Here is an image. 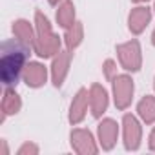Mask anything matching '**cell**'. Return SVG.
I'll list each match as a JSON object with an SVG mask.
<instances>
[{"instance_id": "cell-4", "label": "cell", "mask_w": 155, "mask_h": 155, "mask_svg": "<svg viewBox=\"0 0 155 155\" xmlns=\"http://www.w3.org/2000/svg\"><path fill=\"white\" fill-rule=\"evenodd\" d=\"M115 53H117V62L122 71H128L133 75L142 69V46L139 38H130L126 42L117 44Z\"/></svg>"}, {"instance_id": "cell-2", "label": "cell", "mask_w": 155, "mask_h": 155, "mask_svg": "<svg viewBox=\"0 0 155 155\" xmlns=\"http://www.w3.org/2000/svg\"><path fill=\"white\" fill-rule=\"evenodd\" d=\"M33 22H35V46H33V53L40 60H46V58L51 60L58 51L64 49V40L53 29V24H51L49 17L42 9H35Z\"/></svg>"}, {"instance_id": "cell-18", "label": "cell", "mask_w": 155, "mask_h": 155, "mask_svg": "<svg viewBox=\"0 0 155 155\" xmlns=\"http://www.w3.org/2000/svg\"><path fill=\"white\" fill-rule=\"evenodd\" d=\"M119 62L115 60V58H106L104 62H102V75H104V79L108 81V82H111L115 77L119 75Z\"/></svg>"}, {"instance_id": "cell-15", "label": "cell", "mask_w": 155, "mask_h": 155, "mask_svg": "<svg viewBox=\"0 0 155 155\" xmlns=\"http://www.w3.org/2000/svg\"><path fill=\"white\" fill-rule=\"evenodd\" d=\"M55 22L60 29H68L77 22V9L73 0H62L55 8Z\"/></svg>"}, {"instance_id": "cell-6", "label": "cell", "mask_w": 155, "mask_h": 155, "mask_svg": "<svg viewBox=\"0 0 155 155\" xmlns=\"http://www.w3.org/2000/svg\"><path fill=\"white\" fill-rule=\"evenodd\" d=\"M69 146L77 155H97L101 151L97 135L88 128L73 126L69 131Z\"/></svg>"}, {"instance_id": "cell-7", "label": "cell", "mask_w": 155, "mask_h": 155, "mask_svg": "<svg viewBox=\"0 0 155 155\" xmlns=\"http://www.w3.org/2000/svg\"><path fill=\"white\" fill-rule=\"evenodd\" d=\"M71 62H73V51L69 49H62L58 51L53 58H51V64H49V82L53 84V88H62L68 75L71 71Z\"/></svg>"}, {"instance_id": "cell-12", "label": "cell", "mask_w": 155, "mask_h": 155, "mask_svg": "<svg viewBox=\"0 0 155 155\" xmlns=\"http://www.w3.org/2000/svg\"><path fill=\"white\" fill-rule=\"evenodd\" d=\"M90 113L93 119H102L110 108L111 102V91H108L106 86H102L101 82H93L90 88Z\"/></svg>"}, {"instance_id": "cell-20", "label": "cell", "mask_w": 155, "mask_h": 155, "mask_svg": "<svg viewBox=\"0 0 155 155\" xmlns=\"http://www.w3.org/2000/svg\"><path fill=\"white\" fill-rule=\"evenodd\" d=\"M148 150L155 153V124L151 126V130H150V135H148Z\"/></svg>"}, {"instance_id": "cell-23", "label": "cell", "mask_w": 155, "mask_h": 155, "mask_svg": "<svg viewBox=\"0 0 155 155\" xmlns=\"http://www.w3.org/2000/svg\"><path fill=\"white\" fill-rule=\"evenodd\" d=\"M150 42H151V46L155 48V28H153V31H151V37H150Z\"/></svg>"}, {"instance_id": "cell-25", "label": "cell", "mask_w": 155, "mask_h": 155, "mask_svg": "<svg viewBox=\"0 0 155 155\" xmlns=\"http://www.w3.org/2000/svg\"><path fill=\"white\" fill-rule=\"evenodd\" d=\"M151 9H153V15H155V0H153V6H151Z\"/></svg>"}, {"instance_id": "cell-21", "label": "cell", "mask_w": 155, "mask_h": 155, "mask_svg": "<svg viewBox=\"0 0 155 155\" xmlns=\"http://www.w3.org/2000/svg\"><path fill=\"white\" fill-rule=\"evenodd\" d=\"M0 148H2V153L4 155H11V150L8 146V140L6 139H0Z\"/></svg>"}, {"instance_id": "cell-14", "label": "cell", "mask_w": 155, "mask_h": 155, "mask_svg": "<svg viewBox=\"0 0 155 155\" xmlns=\"http://www.w3.org/2000/svg\"><path fill=\"white\" fill-rule=\"evenodd\" d=\"M11 33L18 42H22L24 46L33 49V46H35V22H31L28 18H15L11 22Z\"/></svg>"}, {"instance_id": "cell-24", "label": "cell", "mask_w": 155, "mask_h": 155, "mask_svg": "<svg viewBox=\"0 0 155 155\" xmlns=\"http://www.w3.org/2000/svg\"><path fill=\"white\" fill-rule=\"evenodd\" d=\"M150 0H131V4H148Z\"/></svg>"}, {"instance_id": "cell-11", "label": "cell", "mask_w": 155, "mask_h": 155, "mask_svg": "<svg viewBox=\"0 0 155 155\" xmlns=\"http://www.w3.org/2000/svg\"><path fill=\"white\" fill-rule=\"evenodd\" d=\"M88 111H90V90L79 88L69 102V108H68V122L71 126L82 124Z\"/></svg>"}, {"instance_id": "cell-3", "label": "cell", "mask_w": 155, "mask_h": 155, "mask_svg": "<svg viewBox=\"0 0 155 155\" xmlns=\"http://www.w3.org/2000/svg\"><path fill=\"white\" fill-rule=\"evenodd\" d=\"M110 84H111L113 106L119 111H126L133 104V99H135V81H133L131 73H128V71L119 73Z\"/></svg>"}, {"instance_id": "cell-5", "label": "cell", "mask_w": 155, "mask_h": 155, "mask_svg": "<svg viewBox=\"0 0 155 155\" xmlns=\"http://www.w3.org/2000/svg\"><path fill=\"white\" fill-rule=\"evenodd\" d=\"M144 122L137 117V113H124L120 119V139L124 144L126 151H139L142 146V137H144V130H142Z\"/></svg>"}, {"instance_id": "cell-8", "label": "cell", "mask_w": 155, "mask_h": 155, "mask_svg": "<svg viewBox=\"0 0 155 155\" xmlns=\"http://www.w3.org/2000/svg\"><path fill=\"white\" fill-rule=\"evenodd\" d=\"M120 137V122H117L111 117H102L99 119L97 124V140L102 151H111Z\"/></svg>"}, {"instance_id": "cell-10", "label": "cell", "mask_w": 155, "mask_h": 155, "mask_svg": "<svg viewBox=\"0 0 155 155\" xmlns=\"http://www.w3.org/2000/svg\"><path fill=\"white\" fill-rule=\"evenodd\" d=\"M22 82L29 90H40L49 82V66L42 60H29L22 73Z\"/></svg>"}, {"instance_id": "cell-22", "label": "cell", "mask_w": 155, "mask_h": 155, "mask_svg": "<svg viewBox=\"0 0 155 155\" xmlns=\"http://www.w3.org/2000/svg\"><path fill=\"white\" fill-rule=\"evenodd\" d=\"M60 2H62V0H48V4H49V6H53V8H57Z\"/></svg>"}, {"instance_id": "cell-9", "label": "cell", "mask_w": 155, "mask_h": 155, "mask_svg": "<svg viewBox=\"0 0 155 155\" xmlns=\"http://www.w3.org/2000/svg\"><path fill=\"white\" fill-rule=\"evenodd\" d=\"M153 9L148 6V4H133V8L130 9L128 13V18H126V24H128V31L133 35V37H139L146 31V28L151 24V18H153Z\"/></svg>"}, {"instance_id": "cell-19", "label": "cell", "mask_w": 155, "mask_h": 155, "mask_svg": "<svg viewBox=\"0 0 155 155\" xmlns=\"http://www.w3.org/2000/svg\"><path fill=\"white\" fill-rule=\"evenodd\" d=\"M38 153H40V146L35 140H24L17 148V155H38Z\"/></svg>"}, {"instance_id": "cell-26", "label": "cell", "mask_w": 155, "mask_h": 155, "mask_svg": "<svg viewBox=\"0 0 155 155\" xmlns=\"http://www.w3.org/2000/svg\"><path fill=\"white\" fill-rule=\"evenodd\" d=\"M153 91H155V77H153Z\"/></svg>"}, {"instance_id": "cell-1", "label": "cell", "mask_w": 155, "mask_h": 155, "mask_svg": "<svg viewBox=\"0 0 155 155\" xmlns=\"http://www.w3.org/2000/svg\"><path fill=\"white\" fill-rule=\"evenodd\" d=\"M31 48L18 42L15 37L2 44V57H0V81L4 86L15 88L22 81V73L26 64L29 62Z\"/></svg>"}, {"instance_id": "cell-17", "label": "cell", "mask_w": 155, "mask_h": 155, "mask_svg": "<svg viewBox=\"0 0 155 155\" xmlns=\"http://www.w3.org/2000/svg\"><path fill=\"white\" fill-rule=\"evenodd\" d=\"M62 40H64V48L69 51H75L77 48H81L84 42V24L81 20H77L73 26L64 29Z\"/></svg>"}, {"instance_id": "cell-13", "label": "cell", "mask_w": 155, "mask_h": 155, "mask_svg": "<svg viewBox=\"0 0 155 155\" xmlns=\"http://www.w3.org/2000/svg\"><path fill=\"white\" fill-rule=\"evenodd\" d=\"M22 97L20 93L15 90V88H9V86H4V91H2V101H0V111H2V117H0V124H4L6 119L9 117H15L22 111Z\"/></svg>"}, {"instance_id": "cell-16", "label": "cell", "mask_w": 155, "mask_h": 155, "mask_svg": "<svg viewBox=\"0 0 155 155\" xmlns=\"http://www.w3.org/2000/svg\"><path fill=\"white\" fill-rule=\"evenodd\" d=\"M135 113L146 126H153L155 124V95L140 97L135 106Z\"/></svg>"}]
</instances>
